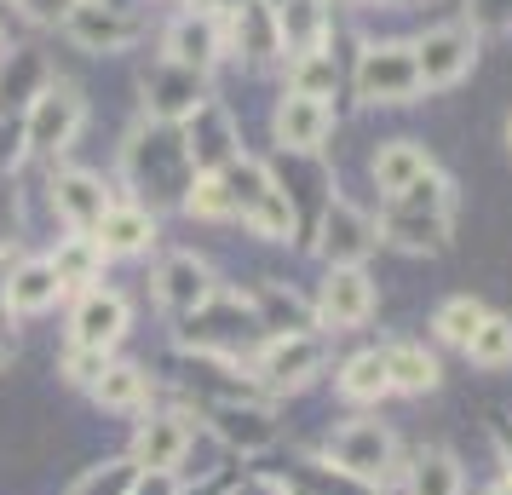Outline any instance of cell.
Returning <instances> with one entry per match:
<instances>
[{"mask_svg": "<svg viewBox=\"0 0 512 495\" xmlns=\"http://www.w3.org/2000/svg\"><path fill=\"white\" fill-rule=\"evenodd\" d=\"M196 444V421H190L185 409H162V415H150V421L133 432V467L139 472H173L185 461V449Z\"/></svg>", "mask_w": 512, "mask_h": 495, "instance_id": "13", "label": "cell"}, {"mask_svg": "<svg viewBox=\"0 0 512 495\" xmlns=\"http://www.w3.org/2000/svg\"><path fill=\"white\" fill-rule=\"evenodd\" d=\"M0 47H6V35H0Z\"/></svg>", "mask_w": 512, "mask_h": 495, "instance_id": "50", "label": "cell"}, {"mask_svg": "<svg viewBox=\"0 0 512 495\" xmlns=\"http://www.w3.org/2000/svg\"><path fill=\"white\" fill-rule=\"evenodd\" d=\"M133 484H139V467L133 461H98L64 495H133Z\"/></svg>", "mask_w": 512, "mask_h": 495, "instance_id": "36", "label": "cell"}, {"mask_svg": "<svg viewBox=\"0 0 512 495\" xmlns=\"http://www.w3.org/2000/svg\"><path fill=\"white\" fill-rule=\"evenodd\" d=\"M127 323H133L127 294H116V288H87V294L75 300L70 340H75V346H98V352H110L121 334H127Z\"/></svg>", "mask_w": 512, "mask_h": 495, "instance_id": "16", "label": "cell"}, {"mask_svg": "<svg viewBox=\"0 0 512 495\" xmlns=\"http://www.w3.org/2000/svg\"><path fill=\"white\" fill-rule=\"evenodd\" d=\"M110 190H104V179L98 173H87V167H58L52 173V208H58V219L70 225V231H93L98 219L110 213Z\"/></svg>", "mask_w": 512, "mask_h": 495, "instance_id": "18", "label": "cell"}, {"mask_svg": "<svg viewBox=\"0 0 512 495\" xmlns=\"http://www.w3.org/2000/svg\"><path fill=\"white\" fill-rule=\"evenodd\" d=\"M47 260H52V271H58V288H64V294H87V288H98L104 248H98L87 231H75V236H64V242L52 248Z\"/></svg>", "mask_w": 512, "mask_h": 495, "instance_id": "23", "label": "cell"}, {"mask_svg": "<svg viewBox=\"0 0 512 495\" xmlns=\"http://www.w3.org/2000/svg\"><path fill=\"white\" fill-rule=\"evenodd\" d=\"M328 127H334V110L323 98H305V93H282L277 116H271V133H277V144L288 156H317Z\"/></svg>", "mask_w": 512, "mask_h": 495, "instance_id": "17", "label": "cell"}, {"mask_svg": "<svg viewBox=\"0 0 512 495\" xmlns=\"http://www.w3.org/2000/svg\"><path fill=\"white\" fill-rule=\"evenodd\" d=\"M12 352H18V340H12V329H6V317H0V369L12 363Z\"/></svg>", "mask_w": 512, "mask_h": 495, "instance_id": "42", "label": "cell"}, {"mask_svg": "<svg viewBox=\"0 0 512 495\" xmlns=\"http://www.w3.org/2000/svg\"><path fill=\"white\" fill-rule=\"evenodd\" d=\"M317 248H323L328 265H363L374 254V242H380V231H374V219L363 208H351L346 196H334L323 208V225H317Z\"/></svg>", "mask_w": 512, "mask_h": 495, "instance_id": "14", "label": "cell"}, {"mask_svg": "<svg viewBox=\"0 0 512 495\" xmlns=\"http://www.w3.org/2000/svg\"><path fill=\"white\" fill-rule=\"evenodd\" d=\"M386 369H392V392H409V398H420V392H438V357L426 352V346H415V340H397V346H386Z\"/></svg>", "mask_w": 512, "mask_h": 495, "instance_id": "28", "label": "cell"}, {"mask_svg": "<svg viewBox=\"0 0 512 495\" xmlns=\"http://www.w3.org/2000/svg\"><path fill=\"white\" fill-rule=\"evenodd\" d=\"M29 156V144H24V116H0V185L18 173V162Z\"/></svg>", "mask_w": 512, "mask_h": 495, "instance_id": "39", "label": "cell"}, {"mask_svg": "<svg viewBox=\"0 0 512 495\" xmlns=\"http://www.w3.org/2000/svg\"><path fill=\"white\" fill-rule=\"evenodd\" d=\"M185 6H196V0H185ZM202 6H208V0H202Z\"/></svg>", "mask_w": 512, "mask_h": 495, "instance_id": "49", "label": "cell"}, {"mask_svg": "<svg viewBox=\"0 0 512 495\" xmlns=\"http://www.w3.org/2000/svg\"><path fill=\"white\" fill-rule=\"evenodd\" d=\"M87 236L104 248V260H133V254H144L156 242V213L144 202H110V213Z\"/></svg>", "mask_w": 512, "mask_h": 495, "instance_id": "19", "label": "cell"}, {"mask_svg": "<svg viewBox=\"0 0 512 495\" xmlns=\"http://www.w3.org/2000/svg\"><path fill=\"white\" fill-rule=\"evenodd\" d=\"M242 225L254 236H265V242H288L294 236V196L271 179V190H259V202L242 213Z\"/></svg>", "mask_w": 512, "mask_h": 495, "instance_id": "30", "label": "cell"}, {"mask_svg": "<svg viewBox=\"0 0 512 495\" xmlns=\"http://www.w3.org/2000/svg\"><path fill=\"white\" fill-rule=\"evenodd\" d=\"M311 317L323 323V329H357V323H369L374 317V283L363 265H328L323 277V294H317V306Z\"/></svg>", "mask_w": 512, "mask_h": 495, "instance_id": "11", "label": "cell"}, {"mask_svg": "<svg viewBox=\"0 0 512 495\" xmlns=\"http://www.w3.org/2000/svg\"><path fill=\"white\" fill-rule=\"evenodd\" d=\"M432 173V156H426V144L415 139H392L374 150V185L386 190V196H403V190L415 185V179H426Z\"/></svg>", "mask_w": 512, "mask_h": 495, "instance_id": "25", "label": "cell"}, {"mask_svg": "<svg viewBox=\"0 0 512 495\" xmlns=\"http://www.w3.org/2000/svg\"><path fill=\"white\" fill-rule=\"evenodd\" d=\"M87 392H93V403L110 409V415H139V409H150V375H144L139 363H110Z\"/></svg>", "mask_w": 512, "mask_h": 495, "instance_id": "24", "label": "cell"}, {"mask_svg": "<svg viewBox=\"0 0 512 495\" xmlns=\"http://www.w3.org/2000/svg\"><path fill=\"white\" fill-rule=\"evenodd\" d=\"M415 47V70H420V93H443V87H461L472 64H478V35L466 24H438L426 29Z\"/></svg>", "mask_w": 512, "mask_h": 495, "instance_id": "6", "label": "cell"}, {"mask_svg": "<svg viewBox=\"0 0 512 495\" xmlns=\"http://www.w3.org/2000/svg\"><path fill=\"white\" fill-rule=\"evenodd\" d=\"M213 12H219V18H225V12H236V6H248V0H208Z\"/></svg>", "mask_w": 512, "mask_h": 495, "instance_id": "43", "label": "cell"}, {"mask_svg": "<svg viewBox=\"0 0 512 495\" xmlns=\"http://www.w3.org/2000/svg\"><path fill=\"white\" fill-rule=\"evenodd\" d=\"M225 41H231V52H242V58H254V64H271V58L282 52L277 12H271V6H259V0L236 6V12H225Z\"/></svg>", "mask_w": 512, "mask_h": 495, "instance_id": "22", "label": "cell"}, {"mask_svg": "<svg viewBox=\"0 0 512 495\" xmlns=\"http://www.w3.org/2000/svg\"><path fill=\"white\" fill-rule=\"evenodd\" d=\"M449 213H455V185L432 167L403 196H386V219L374 231L403 254H443L449 248Z\"/></svg>", "mask_w": 512, "mask_h": 495, "instance_id": "1", "label": "cell"}, {"mask_svg": "<svg viewBox=\"0 0 512 495\" xmlns=\"http://www.w3.org/2000/svg\"><path fill=\"white\" fill-rule=\"evenodd\" d=\"M179 139H185L190 173H225V167L242 156V144H236V121L225 116V104H213V98L185 121V127H179Z\"/></svg>", "mask_w": 512, "mask_h": 495, "instance_id": "12", "label": "cell"}, {"mask_svg": "<svg viewBox=\"0 0 512 495\" xmlns=\"http://www.w3.org/2000/svg\"><path fill=\"white\" fill-rule=\"evenodd\" d=\"M328 461H334V472H346L357 484L386 490V478H392V467H397V444L380 421H346L328 438Z\"/></svg>", "mask_w": 512, "mask_h": 495, "instance_id": "5", "label": "cell"}, {"mask_svg": "<svg viewBox=\"0 0 512 495\" xmlns=\"http://www.w3.org/2000/svg\"><path fill=\"white\" fill-rule=\"evenodd\" d=\"M466 357H472L478 369H507L512 363V317H495V311H489L484 323H478V334L466 340Z\"/></svg>", "mask_w": 512, "mask_h": 495, "instance_id": "33", "label": "cell"}, {"mask_svg": "<svg viewBox=\"0 0 512 495\" xmlns=\"http://www.w3.org/2000/svg\"><path fill=\"white\" fill-rule=\"evenodd\" d=\"M409 495H461V467L449 449H426L409 467Z\"/></svg>", "mask_w": 512, "mask_h": 495, "instance_id": "32", "label": "cell"}, {"mask_svg": "<svg viewBox=\"0 0 512 495\" xmlns=\"http://www.w3.org/2000/svg\"><path fill=\"white\" fill-rule=\"evenodd\" d=\"M288 93H305V98H334L340 93V70H334V52L317 47V52H300L288 64Z\"/></svg>", "mask_w": 512, "mask_h": 495, "instance_id": "31", "label": "cell"}, {"mask_svg": "<svg viewBox=\"0 0 512 495\" xmlns=\"http://www.w3.org/2000/svg\"><path fill=\"white\" fill-rule=\"evenodd\" d=\"M98 6H116V12H133V6H144V0H98Z\"/></svg>", "mask_w": 512, "mask_h": 495, "instance_id": "44", "label": "cell"}, {"mask_svg": "<svg viewBox=\"0 0 512 495\" xmlns=\"http://www.w3.org/2000/svg\"><path fill=\"white\" fill-rule=\"evenodd\" d=\"M254 317H259V329H271V334H311V329H317L311 306H300V300H294L282 283H259Z\"/></svg>", "mask_w": 512, "mask_h": 495, "instance_id": "29", "label": "cell"}, {"mask_svg": "<svg viewBox=\"0 0 512 495\" xmlns=\"http://www.w3.org/2000/svg\"><path fill=\"white\" fill-rule=\"evenodd\" d=\"M351 6H403V0H351Z\"/></svg>", "mask_w": 512, "mask_h": 495, "instance_id": "45", "label": "cell"}, {"mask_svg": "<svg viewBox=\"0 0 512 495\" xmlns=\"http://www.w3.org/2000/svg\"><path fill=\"white\" fill-rule=\"evenodd\" d=\"M351 87L363 104H415L420 98V70L409 41H369L357 52V75Z\"/></svg>", "mask_w": 512, "mask_h": 495, "instance_id": "3", "label": "cell"}, {"mask_svg": "<svg viewBox=\"0 0 512 495\" xmlns=\"http://www.w3.org/2000/svg\"><path fill=\"white\" fill-rule=\"evenodd\" d=\"M208 75L202 70H185V64H150L144 75V116L156 121V127H185L202 104H208Z\"/></svg>", "mask_w": 512, "mask_h": 495, "instance_id": "7", "label": "cell"}, {"mask_svg": "<svg viewBox=\"0 0 512 495\" xmlns=\"http://www.w3.org/2000/svg\"><path fill=\"white\" fill-rule=\"evenodd\" d=\"M259 6H271V12H282V6H288V0H259Z\"/></svg>", "mask_w": 512, "mask_h": 495, "instance_id": "47", "label": "cell"}, {"mask_svg": "<svg viewBox=\"0 0 512 495\" xmlns=\"http://www.w3.org/2000/svg\"><path fill=\"white\" fill-rule=\"evenodd\" d=\"M75 0H18V12H24L29 24H64L70 18Z\"/></svg>", "mask_w": 512, "mask_h": 495, "instance_id": "40", "label": "cell"}, {"mask_svg": "<svg viewBox=\"0 0 512 495\" xmlns=\"http://www.w3.org/2000/svg\"><path fill=\"white\" fill-rule=\"evenodd\" d=\"M185 213L190 219H236V208H231V190H225V179L219 173H196L185 185Z\"/></svg>", "mask_w": 512, "mask_h": 495, "instance_id": "35", "label": "cell"}, {"mask_svg": "<svg viewBox=\"0 0 512 495\" xmlns=\"http://www.w3.org/2000/svg\"><path fill=\"white\" fill-rule=\"evenodd\" d=\"M208 426L231 449H248V455H254V449H265V444H277V421H271V409H259V403H248V398L213 403Z\"/></svg>", "mask_w": 512, "mask_h": 495, "instance_id": "20", "label": "cell"}, {"mask_svg": "<svg viewBox=\"0 0 512 495\" xmlns=\"http://www.w3.org/2000/svg\"><path fill=\"white\" fill-rule=\"evenodd\" d=\"M277 35H282V52H317L328 47V6L323 0H288L277 12Z\"/></svg>", "mask_w": 512, "mask_h": 495, "instance_id": "26", "label": "cell"}, {"mask_svg": "<svg viewBox=\"0 0 512 495\" xmlns=\"http://www.w3.org/2000/svg\"><path fill=\"white\" fill-rule=\"evenodd\" d=\"M340 398L346 403H380L386 392H392V369H386V352L374 346V352H357L340 363Z\"/></svg>", "mask_w": 512, "mask_h": 495, "instance_id": "27", "label": "cell"}, {"mask_svg": "<svg viewBox=\"0 0 512 495\" xmlns=\"http://www.w3.org/2000/svg\"><path fill=\"white\" fill-rule=\"evenodd\" d=\"M133 495H179V484H173V472H139Z\"/></svg>", "mask_w": 512, "mask_h": 495, "instance_id": "41", "label": "cell"}, {"mask_svg": "<svg viewBox=\"0 0 512 495\" xmlns=\"http://www.w3.org/2000/svg\"><path fill=\"white\" fill-rule=\"evenodd\" d=\"M64 35H70L81 52H93V58H110V52H127L139 47V12H116V6H98V0H75L70 18H64Z\"/></svg>", "mask_w": 512, "mask_h": 495, "instance_id": "10", "label": "cell"}, {"mask_svg": "<svg viewBox=\"0 0 512 495\" xmlns=\"http://www.w3.org/2000/svg\"><path fill=\"white\" fill-rule=\"evenodd\" d=\"M323 357H328L323 334H271L254 357V375L271 392H300L305 380L323 369Z\"/></svg>", "mask_w": 512, "mask_h": 495, "instance_id": "9", "label": "cell"}, {"mask_svg": "<svg viewBox=\"0 0 512 495\" xmlns=\"http://www.w3.org/2000/svg\"><path fill=\"white\" fill-rule=\"evenodd\" d=\"M466 18H472V35H507L512 29V0H472L466 6Z\"/></svg>", "mask_w": 512, "mask_h": 495, "instance_id": "38", "label": "cell"}, {"mask_svg": "<svg viewBox=\"0 0 512 495\" xmlns=\"http://www.w3.org/2000/svg\"><path fill=\"white\" fill-rule=\"evenodd\" d=\"M150 283H156V306L173 311V317H190V311H202L219 294L208 260H196V254H167Z\"/></svg>", "mask_w": 512, "mask_h": 495, "instance_id": "15", "label": "cell"}, {"mask_svg": "<svg viewBox=\"0 0 512 495\" xmlns=\"http://www.w3.org/2000/svg\"><path fill=\"white\" fill-rule=\"evenodd\" d=\"M81 127H87V98H81V87L52 75L47 87L29 98V110H24L29 156H64V150L81 139Z\"/></svg>", "mask_w": 512, "mask_h": 495, "instance_id": "2", "label": "cell"}, {"mask_svg": "<svg viewBox=\"0 0 512 495\" xmlns=\"http://www.w3.org/2000/svg\"><path fill=\"white\" fill-rule=\"evenodd\" d=\"M489 311L484 300H472V294H455V300H443L438 317H432V329H438V340H449V346H461L466 352V340L478 334V323H484Z\"/></svg>", "mask_w": 512, "mask_h": 495, "instance_id": "34", "label": "cell"}, {"mask_svg": "<svg viewBox=\"0 0 512 495\" xmlns=\"http://www.w3.org/2000/svg\"><path fill=\"white\" fill-rule=\"evenodd\" d=\"M127 173H133V185L150 190V196H173V190H185L196 173H190V156H185L179 127L133 133V144H127Z\"/></svg>", "mask_w": 512, "mask_h": 495, "instance_id": "4", "label": "cell"}, {"mask_svg": "<svg viewBox=\"0 0 512 495\" xmlns=\"http://www.w3.org/2000/svg\"><path fill=\"white\" fill-rule=\"evenodd\" d=\"M64 300V288H58V271L52 260H18L6 265V311H18V317H41Z\"/></svg>", "mask_w": 512, "mask_h": 495, "instance_id": "21", "label": "cell"}, {"mask_svg": "<svg viewBox=\"0 0 512 495\" xmlns=\"http://www.w3.org/2000/svg\"><path fill=\"white\" fill-rule=\"evenodd\" d=\"M225 52H231V41H225V18H219L213 6H185L162 35L167 64H185V70H202V75H208Z\"/></svg>", "mask_w": 512, "mask_h": 495, "instance_id": "8", "label": "cell"}, {"mask_svg": "<svg viewBox=\"0 0 512 495\" xmlns=\"http://www.w3.org/2000/svg\"><path fill=\"white\" fill-rule=\"evenodd\" d=\"M489 495H512V478H501V484H495V490H489Z\"/></svg>", "mask_w": 512, "mask_h": 495, "instance_id": "46", "label": "cell"}, {"mask_svg": "<svg viewBox=\"0 0 512 495\" xmlns=\"http://www.w3.org/2000/svg\"><path fill=\"white\" fill-rule=\"evenodd\" d=\"M110 369V352H98V346H64V357H58V375L70 380V386H93L98 375Z\"/></svg>", "mask_w": 512, "mask_h": 495, "instance_id": "37", "label": "cell"}, {"mask_svg": "<svg viewBox=\"0 0 512 495\" xmlns=\"http://www.w3.org/2000/svg\"><path fill=\"white\" fill-rule=\"evenodd\" d=\"M507 144H512V121H507Z\"/></svg>", "mask_w": 512, "mask_h": 495, "instance_id": "48", "label": "cell"}]
</instances>
